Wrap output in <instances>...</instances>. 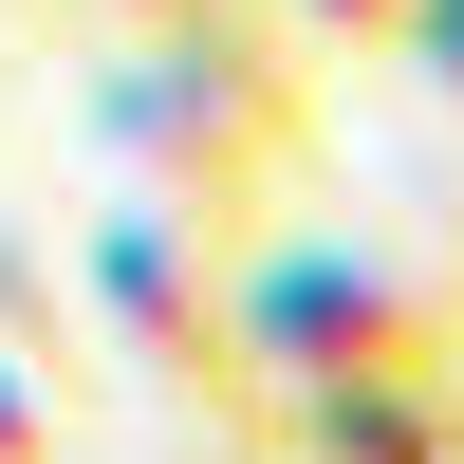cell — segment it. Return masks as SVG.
Returning a JSON list of instances; mask_svg holds the SVG:
<instances>
[{"mask_svg": "<svg viewBox=\"0 0 464 464\" xmlns=\"http://www.w3.org/2000/svg\"><path fill=\"white\" fill-rule=\"evenodd\" d=\"M74 446V409H56V372L37 353H0V464H56Z\"/></svg>", "mask_w": 464, "mask_h": 464, "instance_id": "cell-6", "label": "cell"}, {"mask_svg": "<svg viewBox=\"0 0 464 464\" xmlns=\"http://www.w3.org/2000/svg\"><path fill=\"white\" fill-rule=\"evenodd\" d=\"M297 56H409V0H260Z\"/></svg>", "mask_w": 464, "mask_h": 464, "instance_id": "cell-4", "label": "cell"}, {"mask_svg": "<svg viewBox=\"0 0 464 464\" xmlns=\"http://www.w3.org/2000/svg\"><path fill=\"white\" fill-rule=\"evenodd\" d=\"M409 56H428V93L464 111V0H409Z\"/></svg>", "mask_w": 464, "mask_h": 464, "instance_id": "cell-8", "label": "cell"}, {"mask_svg": "<svg viewBox=\"0 0 464 464\" xmlns=\"http://www.w3.org/2000/svg\"><path fill=\"white\" fill-rule=\"evenodd\" d=\"M428 464H464V409H446V446H428Z\"/></svg>", "mask_w": 464, "mask_h": 464, "instance_id": "cell-9", "label": "cell"}, {"mask_svg": "<svg viewBox=\"0 0 464 464\" xmlns=\"http://www.w3.org/2000/svg\"><path fill=\"white\" fill-rule=\"evenodd\" d=\"M0 353H37V372L74 353V297H56V279L19 260V223H0Z\"/></svg>", "mask_w": 464, "mask_h": 464, "instance_id": "cell-5", "label": "cell"}, {"mask_svg": "<svg viewBox=\"0 0 464 464\" xmlns=\"http://www.w3.org/2000/svg\"><path fill=\"white\" fill-rule=\"evenodd\" d=\"M93 149L149 186L168 223H205L223 260L334 168V111H316V56L279 19H186V37H111L93 74Z\"/></svg>", "mask_w": 464, "mask_h": 464, "instance_id": "cell-1", "label": "cell"}, {"mask_svg": "<svg viewBox=\"0 0 464 464\" xmlns=\"http://www.w3.org/2000/svg\"><path fill=\"white\" fill-rule=\"evenodd\" d=\"M93 37H186V19H260V0H74Z\"/></svg>", "mask_w": 464, "mask_h": 464, "instance_id": "cell-7", "label": "cell"}, {"mask_svg": "<svg viewBox=\"0 0 464 464\" xmlns=\"http://www.w3.org/2000/svg\"><path fill=\"white\" fill-rule=\"evenodd\" d=\"M74 316H93L111 353L149 372V391H186L205 428L279 446V391H260V353H242V297H223V242H205V223H168L149 186L93 223V242H74Z\"/></svg>", "mask_w": 464, "mask_h": 464, "instance_id": "cell-3", "label": "cell"}, {"mask_svg": "<svg viewBox=\"0 0 464 464\" xmlns=\"http://www.w3.org/2000/svg\"><path fill=\"white\" fill-rule=\"evenodd\" d=\"M223 297H242L260 391H464V279L409 260V242H297V223H260L223 260Z\"/></svg>", "mask_w": 464, "mask_h": 464, "instance_id": "cell-2", "label": "cell"}]
</instances>
